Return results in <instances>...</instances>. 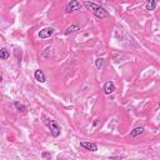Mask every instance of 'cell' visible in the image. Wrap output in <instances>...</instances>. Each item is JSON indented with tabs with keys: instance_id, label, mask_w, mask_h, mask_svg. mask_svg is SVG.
<instances>
[{
	"instance_id": "8fae6325",
	"label": "cell",
	"mask_w": 160,
	"mask_h": 160,
	"mask_svg": "<svg viewBox=\"0 0 160 160\" xmlns=\"http://www.w3.org/2000/svg\"><path fill=\"white\" fill-rule=\"evenodd\" d=\"M14 106L16 108V110L18 111H20V113H26V106L24 105V104H22V103H20V102H15L14 103Z\"/></svg>"
},
{
	"instance_id": "7c38bea8",
	"label": "cell",
	"mask_w": 160,
	"mask_h": 160,
	"mask_svg": "<svg viewBox=\"0 0 160 160\" xmlns=\"http://www.w3.org/2000/svg\"><path fill=\"white\" fill-rule=\"evenodd\" d=\"M156 9V0H148L146 3V10L149 11H153Z\"/></svg>"
},
{
	"instance_id": "5bb4252c",
	"label": "cell",
	"mask_w": 160,
	"mask_h": 160,
	"mask_svg": "<svg viewBox=\"0 0 160 160\" xmlns=\"http://www.w3.org/2000/svg\"><path fill=\"white\" fill-rule=\"evenodd\" d=\"M2 82H3V76H2V75H0V83H2Z\"/></svg>"
},
{
	"instance_id": "277c9868",
	"label": "cell",
	"mask_w": 160,
	"mask_h": 160,
	"mask_svg": "<svg viewBox=\"0 0 160 160\" xmlns=\"http://www.w3.org/2000/svg\"><path fill=\"white\" fill-rule=\"evenodd\" d=\"M54 31L55 30L53 28H44V29H42L39 31V38L40 39H48L54 34Z\"/></svg>"
},
{
	"instance_id": "4fadbf2b",
	"label": "cell",
	"mask_w": 160,
	"mask_h": 160,
	"mask_svg": "<svg viewBox=\"0 0 160 160\" xmlns=\"http://www.w3.org/2000/svg\"><path fill=\"white\" fill-rule=\"evenodd\" d=\"M103 64H104V59H103V58H99V59L95 60V66H96L98 69H102V68H103Z\"/></svg>"
},
{
	"instance_id": "ba28073f",
	"label": "cell",
	"mask_w": 160,
	"mask_h": 160,
	"mask_svg": "<svg viewBox=\"0 0 160 160\" xmlns=\"http://www.w3.org/2000/svg\"><path fill=\"white\" fill-rule=\"evenodd\" d=\"M78 30H80V25H78V24H71V25H69V26L65 29L64 34H65V35H69V34H73V33H75V31H78Z\"/></svg>"
},
{
	"instance_id": "8992f818",
	"label": "cell",
	"mask_w": 160,
	"mask_h": 160,
	"mask_svg": "<svg viewBox=\"0 0 160 160\" xmlns=\"http://www.w3.org/2000/svg\"><path fill=\"white\" fill-rule=\"evenodd\" d=\"M103 90H104L105 94H113L116 90V88H115V84L113 82H106L103 86Z\"/></svg>"
},
{
	"instance_id": "52a82bcc",
	"label": "cell",
	"mask_w": 160,
	"mask_h": 160,
	"mask_svg": "<svg viewBox=\"0 0 160 160\" xmlns=\"http://www.w3.org/2000/svg\"><path fill=\"white\" fill-rule=\"evenodd\" d=\"M34 76H35V80H36V82H39V83H45V80H46L45 74L43 73V70H40V69L35 70Z\"/></svg>"
},
{
	"instance_id": "5b68a950",
	"label": "cell",
	"mask_w": 160,
	"mask_h": 160,
	"mask_svg": "<svg viewBox=\"0 0 160 160\" xmlns=\"http://www.w3.org/2000/svg\"><path fill=\"white\" fill-rule=\"evenodd\" d=\"M80 146L89 150V151H96L98 150V145L95 143H90V142H82L80 143Z\"/></svg>"
},
{
	"instance_id": "30bf717a",
	"label": "cell",
	"mask_w": 160,
	"mask_h": 160,
	"mask_svg": "<svg viewBox=\"0 0 160 160\" xmlns=\"http://www.w3.org/2000/svg\"><path fill=\"white\" fill-rule=\"evenodd\" d=\"M10 56V53L6 48H2L0 49V59H3V60H8Z\"/></svg>"
},
{
	"instance_id": "9c48e42d",
	"label": "cell",
	"mask_w": 160,
	"mask_h": 160,
	"mask_svg": "<svg viewBox=\"0 0 160 160\" xmlns=\"http://www.w3.org/2000/svg\"><path fill=\"white\" fill-rule=\"evenodd\" d=\"M144 126H136L135 129H133L131 131H130V136L131 138H136V136H139V135H142L143 133H144Z\"/></svg>"
},
{
	"instance_id": "7a4b0ae2",
	"label": "cell",
	"mask_w": 160,
	"mask_h": 160,
	"mask_svg": "<svg viewBox=\"0 0 160 160\" xmlns=\"http://www.w3.org/2000/svg\"><path fill=\"white\" fill-rule=\"evenodd\" d=\"M43 123L48 126V129L50 130V134L54 136V138H58L60 135V131H62V129H60V126L58 125V123L55 122V120L48 118L45 114H43Z\"/></svg>"
},
{
	"instance_id": "6da1fadb",
	"label": "cell",
	"mask_w": 160,
	"mask_h": 160,
	"mask_svg": "<svg viewBox=\"0 0 160 160\" xmlns=\"http://www.w3.org/2000/svg\"><path fill=\"white\" fill-rule=\"evenodd\" d=\"M88 10H90L96 18H99V19H106V18H109V13L103 8V6H100V5H98V4H95V3H93V2H89V0H86V2H84V4H83Z\"/></svg>"
},
{
	"instance_id": "3957f363",
	"label": "cell",
	"mask_w": 160,
	"mask_h": 160,
	"mask_svg": "<svg viewBox=\"0 0 160 160\" xmlns=\"http://www.w3.org/2000/svg\"><path fill=\"white\" fill-rule=\"evenodd\" d=\"M83 6V4L79 2V0H70V3L66 5V8H65V11L66 13H73V11H75V10H78V9H80Z\"/></svg>"
}]
</instances>
